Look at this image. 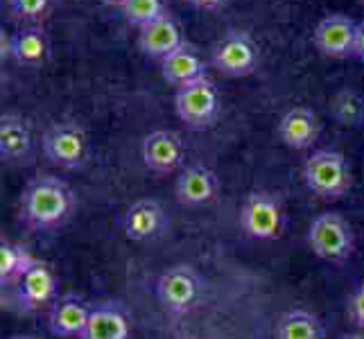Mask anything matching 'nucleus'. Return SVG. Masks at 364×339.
<instances>
[{
	"mask_svg": "<svg viewBox=\"0 0 364 339\" xmlns=\"http://www.w3.org/2000/svg\"><path fill=\"white\" fill-rule=\"evenodd\" d=\"M100 3L109 5V7H122L124 3H127V0H100Z\"/></svg>",
	"mask_w": 364,
	"mask_h": 339,
	"instance_id": "30",
	"label": "nucleus"
},
{
	"mask_svg": "<svg viewBox=\"0 0 364 339\" xmlns=\"http://www.w3.org/2000/svg\"><path fill=\"white\" fill-rule=\"evenodd\" d=\"M124 235L134 242H147L163 235L168 229V215L156 199H136V202L124 210Z\"/></svg>",
	"mask_w": 364,
	"mask_h": 339,
	"instance_id": "13",
	"label": "nucleus"
},
{
	"mask_svg": "<svg viewBox=\"0 0 364 339\" xmlns=\"http://www.w3.org/2000/svg\"><path fill=\"white\" fill-rule=\"evenodd\" d=\"M174 111L191 129H208L220 116V93L208 77L179 86L174 93Z\"/></svg>",
	"mask_w": 364,
	"mask_h": 339,
	"instance_id": "6",
	"label": "nucleus"
},
{
	"mask_svg": "<svg viewBox=\"0 0 364 339\" xmlns=\"http://www.w3.org/2000/svg\"><path fill=\"white\" fill-rule=\"evenodd\" d=\"M34 262L36 258L25 247L3 240V244H0V285L3 287L16 285Z\"/></svg>",
	"mask_w": 364,
	"mask_h": 339,
	"instance_id": "22",
	"label": "nucleus"
},
{
	"mask_svg": "<svg viewBox=\"0 0 364 339\" xmlns=\"http://www.w3.org/2000/svg\"><path fill=\"white\" fill-rule=\"evenodd\" d=\"M9 339H41V337H34V335H14V337H9Z\"/></svg>",
	"mask_w": 364,
	"mask_h": 339,
	"instance_id": "31",
	"label": "nucleus"
},
{
	"mask_svg": "<svg viewBox=\"0 0 364 339\" xmlns=\"http://www.w3.org/2000/svg\"><path fill=\"white\" fill-rule=\"evenodd\" d=\"M80 339H129V319L116 303L95 306Z\"/></svg>",
	"mask_w": 364,
	"mask_h": 339,
	"instance_id": "19",
	"label": "nucleus"
},
{
	"mask_svg": "<svg viewBox=\"0 0 364 339\" xmlns=\"http://www.w3.org/2000/svg\"><path fill=\"white\" fill-rule=\"evenodd\" d=\"M41 152L61 170H80L91 156L89 134L77 120L53 122L41 136Z\"/></svg>",
	"mask_w": 364,
	"mask_h": 339,
	"instance_id": "3",
	"label": "nucleus"
},
{
	"mask_svg": "<svg viewBox=\"0 0 364 339\" xmlns=\"http://www.w3.org/2000/svg\"><path fill=\"white\" fill-rule=\"evenodd\" d=\"M276 339H326L317 315L308 310H287L276 321Z\"/></svg>",
	"mask_w": 364,
	"mask_h": 339,
	"instance_id": "21",
	"label": "nucleus"
},
{
	"mask_svg": "<svg viewBox=\"0 0 364 339\" xmlns=\"http://www.w3.org/2000/svg\"><path fill=\"white\" fill-rule=\"evenodd\" d=\"M360 3H362V5H364V0H360Z\"/></svg>",
	"mask_w": 364,
	"mask_h": 339,
	"instance_id": "33",
	"label": "nucleus"
},
{
	"mask_svg": "<svg viewBox=\"0 0 364 339\" xmlns=\"http://www.w3.org/2000/svg\"><path fill=\"white\" fill-rule=\"evenodd\" d=\"M50 0H7V9L11 18L21 23H36L46 16Z\"/></svg>",
	"mask_w": 364,
	"mask_h": 339,
	"instance_id": "25",
	"label": "nucleus"
},
{
	"mask_svg": "<svg viewBox=\"0 0 364 339\" xmlns=\"http://www.w3.org/2000/svg\"><path fill=\"white\" fill-rule=\"evenodd\" d=\"M308 244L312 254L328 262H344L355 251L353 226L340 212H321L310 222Z\"/></svg>",
	"mask_w": 364,
	"mask_h": 339,
	"instance_id": "4",
	"label": "nucleus"
},
{
	"mask_svg": "<svg viewBox=\"0 0 364 339\" xmlns=\"http://www.w3.org/2000/svg\"><path fill=\"white\" fill-rule=\"evenodd\" d=\"M0 59H14V34L3 32L0 34Z\"/></svg>",
	"mask_w": 364,
	"mask_h": 339,
	"instance_id": "27",
	"label": "nucleus"
},
{
	"mask_svg": "<svg viewBox=\"0 0 364 339\" xmlns=\"http://www.w3.org/2000/svg\"><path fill=\"white\" fill-rule=\"evenodd\" d=\"M161 75L168 84L179 89V86L206 77V64L195 45L183 43L179 50H174L172 55L161 61Z\"/></svg>",
	"mask_w": 364,
	"mask_h": 339,
	"instance_id": "18",
	"label": "nucleus"
},
{
	"mask_svg": "<svg viewBox=\"0 0 364 339\" xmlns=\"http://www.w3.org/2000/svg\"><path fill=\"white\" fill-rule=\"evenodd\" d=\"M242 231L254 240H274L283 229V206L272 193H251L240 210Z\"/></svg>",
	"mask_w": 364,
	"mask_h": 339,
	"instance_id": "8",
	"label": "nucleus"
},
{
	"mask_svg": "<svg viewBox=\"0 0 364 339\" xmlns=\"http://www.w3.org/2000/svg\"><path fill=\"white\" fill-rule=\"evenodd\" d=\"M321 134L319 116L308 107H294L279 120V138L285 147L301 152V149H310L317 143Z\"/></svg>",
	"mask_w": 364,
	"mask_h": 339,
	"instance_id": "14",
	"label": "nucleus"
},
{
	"mask_svg": "<svg viewBox=\"0 0 364 339\" xmlns=\"http://www.w3.org/2000/svg\"><path fill=\"white\" fill-rule=\"evenodd\" d=\"M355 39H358V23L344 14H331L319 21L312 32L315 48L323 57L344 59L355 55Z\"/></svg>",
	"mask_w": 364,
	"mask_h": 339,
	"instance_id": "9",
	"label": "nucleus"
},
{
	"mask_svg": "<svg viewBox=\"0 0 364 339\" xmlns=\"http://www.w3.org/2000/svg\"><path fill=\"white\" fill-rule=\"evenodd\" d=\"M331 113L342 127H358V124L364 120V99L353 89H342L333 97Z\"/></svg>",
	"mask_w": 364,
	"mask_h": 339,
	"instance_id": "23",
	"label": "nucleus"
},
{
	"mask_svg": "<svg viewBox=\"0 0 364 339\" xmlns=\"http://www.w3.org/2000/svg\"><path fill=\"white\" fill-rule=\"evenodd\" d=\"M342 339H364L362 335H344Z\"/></svg>",
	"mask_w": 364,
	"mask_h": 339,
	"instance_id": "32",
	"label": "nucleus"
},
{
	"mask_svg": "<svg viewBox=\"0 0 364 339\" xmlns=\"http://www.w3.org/2000/svg\"><path fill=\"white\" fill-rule=\"evenodd\" d=\"M34 134L30 120L21 113H3L0 116V158L7 166H25L32 161Z\"/></svg>",
	"mask_w": 364,
	"mask_h": 339,
	"instance_id": "11",
	"label": "nucleus"
},
{
	"mask_svg": "<svg viewBox=\"0 0 364 339\" xmlns=\"http://www.w3.org/2000/svg\"><path fill=\"white\" fill-rule=\"evenodd\" d=\"M210 64L227 77H247L260 64V50L247 32L229 30L213 43Z\"/></svg>",
	"mask_w": 364,
	"mask_h": 339,
	"instance_id": "7",
	"label": "nucleus"
},
{
	"mask_svg": "<svg viewBox=\"0 0 364 339\" xmlns=\"http://www.w3.org/2000/svg\"><path fill=\"white\" fill-rule=\"evenodd\" d=\"M120 9H122L124 21L136 25L138 30L168 14L166 0H127Z\"/></svg>",
	"mask_w": 364,
	"mask_h": 339,
	"instance_id": "24",
	"label": "nucleus"
},
{
	"mask_svg": "<svg viewBox=\"0 0 364 339\" xmlns=\"http://www.w3.org/2000/svg\"><path fill=\"white\" fill-rule=\"evenodd\" d=\"M218 174L206 166H186L174 183L177 202L183 206H202L208 204L218 195Z\"/></svg>",
	"mask_w": 364,
	"mask_h": 339,
	"instance_id": "17",
	"label": "nucleus"
},
{
	"mask_svg": "<svg viewBox=\"0 0 364 339\" xmlns=\"http://www.w3.org/2000/svg\"><path fill=\"white\" fill-rule=\"evenodd\" d=\"M193 7L197 9H206V11H213V9H220L227 0H188Z\"/></svg>",
	"mask_w": 364,
	"mask_h": 339,
	"instance_id": "28",
	"label": "nucleus"
},
{
	"mask_svg": "<svg viewBox=\"0 0 364 339\" xmlns=\"http://www.w3.org/2000/svg\"><path fill=\"white\" fill-rule=\"evenodd\" d=\"M348 315L360 328H364V281L355 287V292L348 298Z\"/></svg>",
	"mask_w": 364,
	"mask_h": 339,
	"instance_id": "26",
	"label": "nucleus"
},
{
	"mask_svg": "<svg viewBox=\"0 0 364 339\" xmlns=\"http://www.w3.org/2000/svg\"><path fill=\"white\" fill-rule=\"evenodd\" d=\"M14 287L18 308L23 312H36L46 306H53L57 298V279L53 269L41 260H36Z\"/></svg>",
	"mask_w": 364,
	"mask_h": 339,
	"instance_id": "12",
	"label": "nucleus"
},
{
	"mask_svg": "<svg viewBox=\"0 0 364 339\" xmlns=\"http://www.w3.org/2000/svg\"><path fill=\"white\" fill-rule=\"evenodd\" d=\"M50 43L48 36L36 25H23L14 32V61L21 66H41L48 59Z\"/></svg>",
	"mask_w": 364,
	"mask_h": 339,
	"instance_id": "20",
	"label": "nucleus"
},
{
	"mask_svg": "<svg viewBox=\"0 0 364 339\" xmlns=\"http://www.w3.org/2000/svg\"><path fill=\"white\" fill-rule=\"evenodd\" d=\"M306 188L321 199H340L353 185L348 158L337 149H315L301 168Z\"/></svg>",
	"mask_w": 364,
	"mask_h": 339,
	"instance_id": "2",
	"label": "nucleus"
},
{
	"mask_svg": "<svg viewBox=\"0 0 364 339\" xmlns=\"http://www.w3.org/2000/svg\"><path fill=\"white\" fill-rule=\"evenodd\" d=\"M141 156L149 170H154L159 174H168L183 166L186 145L177 131L154 129L143 138Z\"/></svg>",
	"mask_w": 364,
	"mask_h": 339,
	"instance_id": "10",
	"label": "nucleus"
},
{
	"mask_svg": "<svg viewBox=\"0 0 364 339\" xmlns=\"http://www.w3.org/2000/svg\"><path fill=\"white\" fill-rule=\"evenodd\" d=\"M183 34L179 23L174 21L170 14L161 16L152 21L145 28L138 30V48L145 57H152L163 61L168 55H172L174 50H179L183 45Z\"/></svg>",
	"mask_w": 364,
	"mask_h": 339,
	"instance_id": "15",
	"label": "nucleus"
},
{
	"mask_svg": "<svg viewBox=\"0 0 364 339\" xmlns=\"http://www.w3.org/2000/svg\"><path fill=\"white\" fill-rule=\"evenodd\" d=\"M355 55L364 61V21L358 23V39H355Z\"/></svg>",
	"mask_w": 364,
	"mask_h": 339,
	"instance_id": "29",
	"label": "nucleus"
},
{
	"mask_svg": "<svg viewBox=\"0 0 364 339\" xmlns=\"http://www.w3.org/2000/svg\"><path fill=\"white\" fill-rule=\"evenodd\" d=\"M75 210V195L70 185L53 177V174H36V177L23 188L18 199L21 220L32 231H57L61 229Z\"/></svg>",
	"mask_w": 364,
	"mask_h": 339,
	"instance_id": "1",
	"label": "nucleus"
},
{
	"mask_svg": "<svg viewBox=\"0 0 364 339\" xmlns=\"http://www.w3.org/2000/svg\"><path fill=\"white\" fill-rule=\"evenodd\" d=\"M204 296V281L191 265H172L159 276L156 301L172 315H186L199 306Z\"/></svg>",
	"mask_w": 364,
	"mask_h": 339,
	"instance_id": "5",
	"label": "nucleus"
},
{
	"mask_svg": "<svg viewBox=\"0 0 364 339\" xmlns=\"http://www.w3.org/2000/svg\"><path fill=\"white\" fill-rule=\"evenodd\" d=\"M91 310L82 298L66 294L55 298V303L50 306L48 312V328L55 337L70 339V337H82L86 323H89Z\"/></svg>",
	"mask_w": 364,
	"mask_h": 339,
	"instance_id": "16",
	"label": "nucleus"
}]
</instances>
